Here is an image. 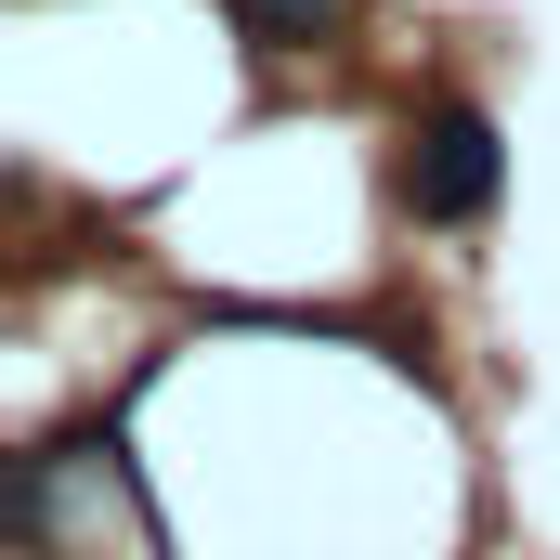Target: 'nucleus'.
<instances>
[{
    "instance_id": "obj_1",
    "label": "nucleus",
    "mask_w": 560,
    "mask_h": 560,
    "mask_svg": "<svg viewBox=\"0 0 560 560\" xmlns=\"http://www.w3.org/2000/svg\"><path fill=\"white\" fill-rule=\"evenodd\" d=\"M392 196L418 209V222H482L495 196H509V143L482 105H418L405 118V156H392Z\"/></svg>"
},
{
    "instance_id": "obj_2",
    "label": "nucleus",
    "mask_w": 560,
    "mask_h": 560,
    "mask_svg": "<svg viewBox=\"0 0 560 560\" xmlns=\"http://www.w3.org/2000/svg\"><path fill=\"white\" fill-rule=\"evenodd\" d=\"M222 13H235V39H261V52H300V39L339 26V0H222Z\"/></svg>"
}]
</instances>
